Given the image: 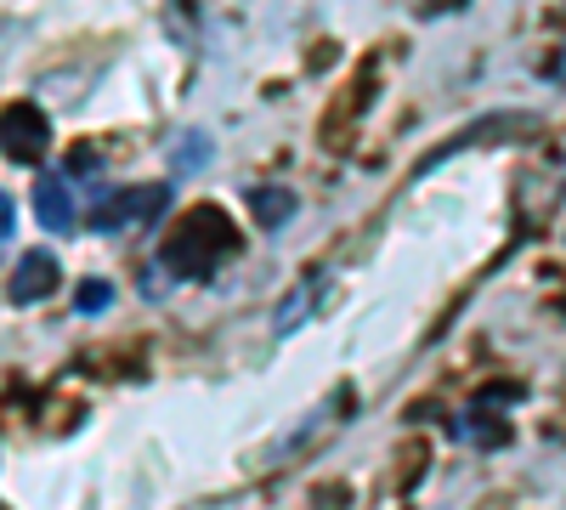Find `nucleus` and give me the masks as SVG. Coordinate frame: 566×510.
Here are the masks:
<instances>
[{
    "label": "nucleus",
    "instance_id": "f257e3e1",
    "mask_svg": "<svg viewBox=\"0 0 566 510\" xmlns=\"http://www.w3.org/2000/svg\"><path fill=\"white\" fill-rule=\"evenodd\" d=\"M232 250H239V227L227 221V210L199 205L170 227V239L159 244V267L176 278H210Z\"/></svg>",
    "mask_w": 566,
    "mask_h": 510
},
{
    "label": "nucleus",
    "instance_id": "f03ea898",
    "mask_svg": "<svg viewBox=\"0 0 566 510\" xmlns=\"http://www.w3.org/2000/svg\"><path fill=\"white\" fill-rule=\"evenodd\" d=\"M538 131V114H488V119H476V125H464V131H453L442 148H431L419 165H413V176H424V170H437V165H448L453 154H464V148H499V143H522V136H533Z\"/></svg>",
    "mask_w": 566,
    "mask_h": 510
},
{
    "label": "nucleus",
    "instance_id": "7ed1b4c3",
    "mask_svg": "<svg viewBox=\"0 0 566 510\" xmlns=\"http://www.w3.org/2000/svg\"><path fill=\"white\" fill-rule=\"evenodd\" d=\"M170 210V188H119L91 210V233H125L130 221H159Z\"/></svg>",
    "mask_w": 566,
    "mask_h": 510
},
{
    "label": "nucleus",
    "instance_id": "20e7f679",
    "mask_svg": "<svg viewBox=\"0 0 566 510\" xmlns=\"http://www.w3.org/2000/svg\"><path fill=\"white\" fill-rule=\"evenodd\" d=\"M45 148H52V125H45V114L34 103L0 108V154L18 159V165H40Z\"/></svg>",
    "mask_w": 566,
    "mask_h": 510
},
{
    "label": "nucleus",
    "instance_id": "39448f33",
    "mask_svg": "<svg viewBox=\"0 0 566 510\" xmlns=\"http://www.w3.org/2000/svg\"><path fill=\"white\" fill-rule=\"evenodd\" d=\"M57 284H63V267H57V256H52V250H29V256L12 267V284H7V295H12L18 306H34V301H45V295H57Z\"/></svg>",
    "mask_w": 566,
    "mask_h": 510
},
{
    "label": "nucleus",
    "instance_id": "423d86ee",
    "mask_svg": "<svg viewBox=\"0 0 566 510\" xmlns=\"http://www.w3.org/2000/svg\"><path fill=\"white\" fill-rule=\"evenodd\" d=\"M34 216L52 227V233H74L80 221V205H74V188H69V170L63 176H40L34 181Z\"/></svg>",
    "mask_w": 566,
    "mask_h": 510
},
{
    "label": "nucleus",
    "instance_id": "0eeeda50",
    "mask_svg": "<svg viewBox=\"0 0 566 510\" xmlns=\"http://www.w3.org/2000/svg\"><path fill=\"white\" fill-rule=\"evenodd\" d=\"M317 295H323V278H306V290H290V295L277 301V312H272V330H277V335H295Z\"/></svg>",
    "mask_w": 566,
    "mask_h": 510
},
{
    "label": "nucleus",
    "instance_id": "6e6552de",
    "mask_svg": "<svg viewBox=\"0 0 566 510\" xmlns=\"http://www.w3.org/2000/svg\"><path fill=\"white\" fill-rule=\"evenodd\" d=\"M250 216L266 227V233H272V227H283V221L295 216V188H250Z\"/></svg>",
    "mask_w": 566,
    "mask_h": 510
},
{
    "label": "nucleus",
    "instance_id": "1a4fd4ad",
    "mask_svg": "<svg viewBox=\"0 0 566 510\" xmlns=\"http://www.w3.org/2000/svg\"><path fill=\"white\" fill-rule=\"evenodd\" d=\"M470 414H476V420H470V437H476L482 448H499V443L510 437V426L499 420V414H493L488 403H476V408H470Z\"/></svg>",
    "mask_w": 566,
    "mask_h": 510
},
{
    "label": "nucleus",
    "instance_id": "9d476101",
    "mask_svg": "<svg viewBox=\"0 0 566 510\" xmlns=\"http://www.w3.org/2000/svg\"><path fill=\"white\" fill-rule=\"evenodd\" d=\"M114 301V284H103V278H91V284H80V295H74V306L80 312H103Z\"/></svg>",
    "mask_w": 566,
    "mask_h": 510
},
{
    "label": "nucleus",
    "instance_id": "9b49d317",
    "mask_svg": "<svg viewBox=\"0 0 566 510\" xmlns=\"http://www.w3.org/2000/svg\"><path fill=\"white\" fill-rule=\"evenodd\" d=\"M181 143H187V148H176V165H181V170L210 165V143H205V136H181Z\"/></svg>",
    "mask_w": 566,
    "mask_h": 510
},
{
    "label": "nucleus",
    "instance_id": "f8f14e48",
    "mask_svg": "<svg viewBox=\"0 0 566 510\" xmlns=\"http://www.w3.org/2000/svg\"><path fill=\"white\" fill-rule=\"evenodd\" d=\"M12 216H18V210H12V199H7V194H0V244H7V239H12Z\"/></svg>",
    "mask_w": 566,
    "mask_h": 510
},
{
    "label": "nucleus",
    "instance_id": "ddd939ff",
    "mask_svg": "<svg viewBox=\"0 0 566 510\" xmlns=\"http://www.w3.org/2000/svg\"><path fill=\"white\" fill-rule=\"evenodd\" d=\"M74 170H97V148H80V154L69 159V176H74Z\"/></svg>",
    "mask_w": 566,
    "mask_h": 510
},
{
    "label": "nucleus",
    "instance_id": "4468645a",
    "mask_svg": "<svg viewBox=\"0 0 566 510\" xmlns=\"http://www.w3.org/2000/svg\"><path fill=\"white\" fill-rule=\"evenodd\" d=\"M549 80H566V58H560V63H555V69H549Z\"/></svg>",
    "mask_w": 566,
    "mask_h": 510
},
{
    "label": "nucleus",
    "instance_id": "2eb2a0df",
    "mask_svg": "<svg viewBox=\"0 0 566 510\" xmlns=\"http://www.w3.org/2000/svg\"><path fill=\"white\" fill-rule=\"evenodd\" d=\"M560 312H566V301H560Z\"/></svg>",
    "mask_w": 566,
    "mask_h": 510
}]
</instances>
